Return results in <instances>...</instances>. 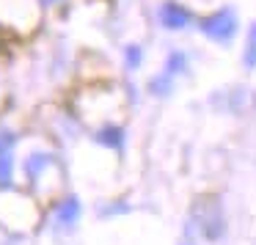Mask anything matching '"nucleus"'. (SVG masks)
<instances>
[{
	"label": "nucleus",
	"mask_w": 256,
	"mask_h": 245,
	"mask_svg": "<svg viewBox=\"0 0 256 245\" xmlns=\"http://www.w3.org/2000/svg\"><path fill=\"white\" fill-rule=\"evenodd\" d=\"M196 25H198L201 34L210 42H215V44H228L240 30V20H237V14H234V8H218V12H212V14H204V17H198Z\"/></svg>",
	"instance_id": "obj_1"
},
{
	"label": "nucleus",
	"mask_w": 256,
	"mask_h": 245,
	"mask_svg": "<svg viewBox=\"0 0 256 245\" xmlns=\"http://www.w3.org/2000/svg\"><path fill=\"white\" fill-rule=\"evenodd\" d=\"M157 17H160V25L166 30H184L193 25V14L176 0H166L160 6V12H157Z\"/></svg>",
	"instance_id": "obj_2"
},
{
	"label": "nucleus",
	"mask_w": 256,
	"mask_h": 245,
	"mask_svg": "<svg viewBox=\"0 0 256 245\" xmlns=\"http://www.w3.org/2000/svg\"><path fill=\"white\" fill-rule=\"evenodd\" d=\"M201 206H204V215H201L198 226H201V234H204L206 240H218L223 234V212H220V204L212 198L201 201Z\"/></svg>",
	"instance_id": "obj_3"
},
{
	"label": "nucleus",
	"mask_w": 256,
	"mask_h": 245,
	"mask_svg": "<svg viewBox=\"0 0 256 245\" xmlns=\"http://www.w3.org/2000/svg\"><path fill=\"white\" fill-rule=\"evenodd\" d=\"M78 215H80V201L74 198V196H69V198L64 201L61 206H58L56 220H58V223H64V226H72V223L78 220Z\"/></svg>",
	"instance_id": "obj_4"
},
{
	"label": "nucleus",
	"mask_w": 256,
	"mask_h": 245,
	"mask_svg": "<svg viewBox=\"0 0 256 245\" xmlns=\"http://www.w3.org/2000/svg\"><path fill=\"white\" fill-rule=\"evenodd\" d=\"M166 72L171 74V78H179V74L188 72V56H184L182 50H171L166 58Z\"/></svg>",
	"instance_id": "obj_5"
},
{
	"label": "nucleus",
	"mask_w": 256,
	"mask_h": 245,
	"mask_svg": "<svg viewBox=\"0 0 256 245\" xmlns=\"http://www.w3.org/2000/svg\"><path fill=\"white\" fill-rule=\"evenodd\" d=\"M242 64H245V69H256V22L248 28V42H245V50H242Z\"/></svg>",
	"instance_id": "obj_6"
},
{
	"label": "nucleus",
	"mask_w": 256,
	"mask_h": 245,
	"mask_svg": "<svg viewBox=\"0 0 256 245\" xmlns=\"http://www.w3.org/2000/svg\"><path fill=\"white\" fill-rule=\"evenodd\" d=\"M171 88H174V78L168 72H162V74H157V78L149 80V91L154 96H168V94H171Z\"/></svg>",
	"instance_id": "obj_7"
},
{
	"label": "nucleus",
	"mask_w": 256,
	"mask_h": 245,
	"mask_svg": "<svg viewBox=\"0 0 256 245\" xmlns=\"http://www.w3.org/2000/svg\"><path fill=\"white\" fill-rule=\"evenodd\" d=\"M100 144H105V146H110V149H122L124 146V132H122V127H105L100 132Z\"/></svg>",
	"instance_id": "obj_8"
},
{
	"label": "nucleus",
	"mask_w": 256,
	"mask_h": 245,
	"mask_svg": "<svg viewBox=\"0 0 256 245\" xmlns=\"http://www.w3.org/2000/svg\"><path fill=\"white\" fill-rule=\"evenodd\" d=\"M12 171H14V157H12V152H3L0 154V188L12 184Z\"/></svg>",
	"instance_id": "obj_9"
},
{
	"label": "nucleus",
	"mask_w": 256,
	"mask_h": 245,
	"mask_svg": "<svg viewBox=\"0 0 256 245\" xmlns=\"http://www.w3.org/2000/svg\"><path fill=\"white\" fill-rule=\"evenodd\" d=\"M124 58H127L130 69H138L140 61H144V50H140V44H130L127 50H124Z\"/></svg>",
	"instance_id": "obj_10"
},
{
	"label": "nucleus",
	"mask_w": 256,
	"mask_h": 245,
	"mask_svg": "<svg viewBox=\"0 0 256 245\" xmlns=\"http://www.w3.org/2000/svg\"><path fill=\"white\" fill-rule=\"evenodd\" d=\"M12 146H14V135L6 132V130H0V154L3 152H12Z\"/></svg>",
	"instance_id": "obj_11"
},
{
	"label": "nucleus",
	"mask_w": 256,
	"mask_h": 245,
	"mask_svg": "<svg viewBox=\"0 0 256 245\" xmlns=\"http://www.w3.org/2000/svg\"><path fill=\"white\" fill-rule=\"evenodd\" d=\"M44 3H47V6H52V3H58V0H44Z\"/></svg>",
	"instance_id": "obj_12"
}]
</instances>
